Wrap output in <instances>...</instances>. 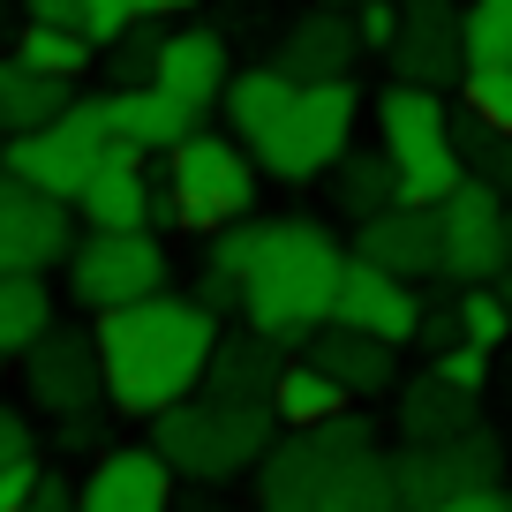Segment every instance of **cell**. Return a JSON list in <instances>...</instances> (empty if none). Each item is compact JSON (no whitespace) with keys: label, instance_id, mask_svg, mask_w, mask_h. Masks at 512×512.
<instances>
[{"label":"cell","instance_id":"cell-2","mask_svg":"<svg viewBox=\"0 0 512 512\" xmlns=\"http://www.w3.org/2000/svg\"><path fill=\"white\" fill-rule=\"evenodd\" d=\"M347 272V249L317 219H264L249 279H241V324L264 332L272 347H309L317 324H332V294Z\"/></svg>","mask_w":512,"mask_h":512},{"label":"cell","instance_id":"cell-16","mask_svg":"<svg viewBox=\"0 0 512 512\" xmlns=\"http://www.w3.org/2000/svg\"><path fill=\"white\" fill-rule=\"evenodd\" d=\"M76 512H174V467L159 445H106L76 490Z\"/></svg>","mask_w":512,"mask_h":512},{"label":"cell","instance_id":"cell-26","mask_svg":"<svg viewBox=\"0 0 512 512\" xmlns=\"http://www.w3.org/2000/svg\"><path fill=\"white\" fill-rule=\"evenodd\" d=\"M68 98H76V83H53V76H38V68H23L16 53H0V144L46 128Z\"/></svg>","mask_w":512,"mask_h":512},{"label":"cell","instance_id":"cell-21","mask_svg":"<svg viewBox=\"0 0 512 512\" xmlns=\"http://www.w3.org/2000/svg\"><path fill=\"white\" fill-rule=\"evenodd\" d=\"M106 121H113V144H121V151H136V159L159 151V159H166L189 128H204V113L181 106V98L159 91V83H128V91L106 98Z\"/></svg>","mask_w":512,"mask_h":512},{"label":"cell","instance_id":"cell-7","mask_svg":"<svg viewBox=\"0 0 512 512\" xmlns=\"http://www.w3.org/2000/svg\"><path fill=\"white\" fill-rule=\"evenodd\" d=\"M106 151H113L106 98H68L46 128H31V136H8V144H0V174H16V181H31V189L76 204V189L106 166Z\"/></svg>","mask_w":512,"mask_h":512},{"label":"cell","instance_id":"cell-19","mask_svg":"<svg viewBox=\"0 0 512 512\" xmlns=\"http://www.w3.org/2000/svg\"><path fill=\"white\" fill-rule=\"evenodd\" d=\"M354 256H369L377 272H400V279L437 272V204H407V196H392L377 219L354 226Z\"/></svg>","mask_w":512,"mask_h":512},{"label":"cell","instance_id":"cell-5","mask_svg":"<svg viewBox=\"0 0 512 512\" xmlns=\"http://www.w3.org/2000/svg\"><path fill=\"white\" fill-rule=\"evenodd\" d=\"M377 151L392 159L407 204H445L467 181V159L452 144V113L445 91H422V83H392L377 98Z\"/></svg>","mask_w":512,"mask_h":512},{"label":"cell","instance_id":"cell-3","mask_svg":"<svg viewBox=\"0 0 512 512\" xmlns=\"http://www.w3.org/2000/svg\"><path fill=\"white\" fill-rule=\"evenodd\" d=\"M272 400H219V392H189L181 407L151 415V445L174 475L189 482H234L272 452Z\"/></svg>","mask_w":512,"mask_h":512},{"label":"cell","instance_id":"cell-24","mask_svg":"<svg viewBox=\"0 0 512 512\" xmlns=\"http://www.w3.org/2000/svg\"><path fill=\"white\" fill-rule=\"evenodd\" d=\"M279 362H287V347H272L264 332H219V347H211V369L196 392H219V400H272V377Z\"/></svg>","mask_w":512,"mask_h":512},{"label":"cell","instance_id":"cell-12","mask_svg":"<svg viewBox=\"0 0 512 512\" xmlns=\"http://www.w3.org/2000/svg\"><path fill=\"white\" fill-rule=\"evenodd\" d=\"M23 392H31V407H46L53 422L98 415V400H106V377H98V339L76 332V324H53V332L23 354Z\"/></svg>","mask_w":512,"mask_h":512},{"label":"cell","instance_id":"cell-13","mask_svg":"<svg viewBox=\"0 0 512 512\" xmlns=\"http://www.w3.org/2000/svg\"><path fill=\"white\" fill-rule=\"evenodd\" d=\"M392 83H422L445 91L452 76H467V31H460V0H400V31L384 46Z\"/></svg>","mask_w":512,"mask_h":512},{"label":"cell","instance_id":"cell-35","mask_svg":"<svg viewBox=\"0 0 512 512\" xmlns=\"http://www.w3.org/2000/svg\"><path fill=\"white\" fill-rule=\"evenodd\" d=\"M437 377H452L460 384V392H482V384H490V347H467V339H452L445 354H437Z\"/></svg>","mask_w":512,"mask_h":512},{"label":"cell","instance_id":"cell-20","mask_svg":"<svg viewBox=\"0 0 512 512\" xmlns=\"http://www.w3.org/2000/svg\"><path fill=\"white\" fill-rule=\"evenodd\" d=\"M226 76H234V53H226V31H211V23H196V31H166L159 68H151V83L174 91L181 106H196V113H211L226 98Z\"/></svg>","mask_w":512,"mask_h":512},{"label":"cell","instance_id":"cell-44","mask_svg":"<svg viewBox=\"0 0 512 512\" xmlns=\"http://www.w3.org/2000/svg\"><path fill=\"white\" fill-rule=\"evenodd\" d=\"M23 23H76V0H23Z\"/></svg>","mask_w":512,"mask_h":512},{"label":"cell","instance_id":"cell-14","mask_svg":"<svg viewBox=\"0 0 512 512\" xmlns=\"http://www.w3.org/2000/svg\"><path fill=\"white\" fill-rule=\"evenodd\" d=\"M76 249V219L61 196L0 174V272H53Z\"/></svg>","mask_w":512,"mask_h":512},{"label":"cell","instance_id":"cell-48","mask_svg":"<svg viewBox=\"0 0 512 512\" xmlns=\"http://www.w3.org/2000/svg\"><path fill=\"white\" fill-rule=\"evenodd\" d=\"M196 512H226V505H196Z\"/></svg>","mask_w":512,"mask_h":512},{"label":"cell","instance_id":"cell-31","mask_svg":"<svg viewBox=\"0 0 512 512\" xmlns=\"http://www.w3.org/2000/svg\"><path fill=\"white\" fill-rule=\"evenodd\" d=\"M467 68H512V0H467Z\"/></svg>","mask_w":512,"mask_h":512},{"label":"cell","instance_id":"cell-11","mask_svg":"<svg viewBox=\"0 0 512 512\" xmlns=\"http://www.w3.org/2000/svg\"><path fill=\"white\" fill-rule=\"evenodd\" d=\"M400 475V512H422L437 497H460V490H482V482H505V445L497 430H460V437H430V445H407L392 460Z\"/></svg>","mask_w":512,"mask_h":512},{"label":"cell","instance_id":"cell-9","mask_svg":"<svg viewBox=\"0 0 512 512\" xmlns=\"http://www.w3.org/2000/svg\"><path fill=\"white\" fill-rule=\"evenodd\" d=\"M166 272H174V264H166L151 226H136V234H83L76 249H68V294H76V309H91V317L159 294Z\"/></svg>","mask_w":512,"mask_h":512},{"label":"cell","instance_id":"cell-15","mask_svg":"<svg viewBox=\"0 0 512 512\" xmlns=\"http://www.w3.org/2000/svg\"><path fill=\"white\" fill-rule=\"evenodd\" d=\"M332 324L369 332V339H384V347H407V339L422 332V294H415V279L377 272L369 256H347L339 294H332Z\"/></svg>","mask_w":512,"mask_h":512},{"label":"cell","instance_id":"cell-42","mask_svg":"<svg viewBox=\"0 0 512 512\" xmlns=\"http://www.w3.org/2000/svg\"><path fill=\"white\" fill-rule=\"evenodd\" d=\"M23 512H76V490H68L61 475H46V482L31 490V505H23Z\"/></svg>","mask_w":512,"mask_h":512},{"label":"cell","instance_id":"cell-45","mask_svg":"<svg viewBox=\"0 0 512 512\" xmlns=\"http://www.w3.org/2000/svg\"><path fill=\"white\" fill-rule=\"evenodd\" d=\"M181 8H196V0H136V16H181Z\"/></svg>","mask_w":512,"mask_h":512},{"label":"cell","instance_id":"cell-8","mask_svg":"<svg viewBox=\"0 0 512 512\" xmlns=\"http://www.w3.org/2000/svg\"><path fill=\"white\" fill-rule=\"evenodd\" d=\"M354 121H362V91H354V76L302 83V98H294V113L279 121V136L256 151V174H272V181L332 174V166L354 151Z\"/></svg>","mask_w":512,"mask_h":512},{"label":"cell","instance_id":"cell-43","mask_svg":"<svg viewBox=\"0 0 512 512\" xmlns=\"http://www.w3.org/2000/svg\"><path fill=\"white\" fill-rule=\"evenodd\" d=\"M482 181H497V189L512 196V136H497V144H490V159H482Z\"/></svg>","mask_w":512,"mask_h":512},{"label":"cell","instance_id":"cell-6","mask_svg":"<svg viewBox=\"0 0 512 512\" xmlns=\"http://www.w3.org/2000/svg\"><path fill=\"white\" fill-rule=\"evenodd\" d=\"M362 452H377V430L362 415H332L317 430H287L272 437V452L256 460V505L264 512H317L332 497V482L347 475Z\"/></svg>","mask_w":512,"mask_h":512},{"label":"cell","instance_id":"cell-41","mask_svg":"<svg viewBox=\"0 0 512 512\" xmlns=\"http://www.w3.org/2000/svg\"><path fill=\"white\" fill-rule=\"evenodd\" d=\"M196 302H204L211 317H226V309H241V287H234L226 272H211V264H204V287H196Z\"/></svg>","mask_w":512,"mask_h":512},{"label":"cell","instance_id":"cell-47","mask_svg":"<svg viewBox=\"0 0 512 512\" xmlns=\"http://www.w3.org/2000/svg\"><path fill=\"white\" fill-rule=\"evenodd\" d=\"M505 264H512V196H505Z\"/></svg>","mask_w":512,"mask_h":512},{"label":"cell","instance_id":"cell-22","mask_svg":"<svg viewBox=\"0 0 512 512\" xmlns=\"http://www.w3.org/2000/svg\"><path fill=\"white\" fill-rule=\"evenodd\" d=\"M302 354L324 369V377L347 384V400H377V392L400 384V362H392L400 347H384V339H369V332H347V324H317Z\"/></svg>","mask_w":512,"mask_h":512},{"label":"cell","instance_id":"cell-1","mask_svg":"<svg viewBox=\"0 0 512 512\" xmlns=\"http://www.w3.org/2000/svg\"><path fill=\"white\" fill-rule=\"evenodd\" d=\"M98 339V377H106V407L128 422H151L181 407L204 384L211 347H219V317L196 294H144L128 309H106L91 324Z\"/></svg>","mask_w":512,"mask_h":512},{"label":"cell","instance_id":"cell-30","mask_svg":"<svg viewBox=\"0 0 512 512\" xmlns=\"http://www.w3.org/2000/svg\"><path fill=\"white\" fill-rule=\"evenodd\" d=\"M159 46H166L159 16H136V23H128V31L113 38L106 53H98V68H106L113 91H128V83H151V68H159Z\"/></svg>","mask_w":512,"mask_h":512},{"label":"cell","instance_id":"cell-32","mask_svg":"<svg viewBox=\"0 0 512 512\" xmlns=\"http://www.w3.org/2000/svg\"><path fill=\"white\" fill-rule=\"evenodd\" d=\"M452 317H460V339L467 347H505L512 339V309H505V294L497 287H460V302H452Z\"/></svg>","mask_w":512,"mask_h":512},{"label":"cell","instance_id":"cell-39","mask_svg":"<svg viewBox=\"0 0 512 512\" xmlns=\"http://www.w3.org/2000/svg\"><path fill=\"white\" fill-rule=\"evenodd\" d=\"M23 452H38V437H31V415L0 400V467H8V460H23Z\"/></svg>","mask_w":512,"mask_h":512},{"label":"cell","instance_id":"cell-46","mask_svg":"<svg viewBox=\"0 0 512 512\" xmlns=\"http://www.w3.org/2000/svg\"><path fill=\"white\" fill-rule=\"evenodd\" d=\"M490 287H497V294H505V309H512V264H505V272H497V279H490Z\"/></svg>","mask_w":512,"mask_h":512},{"label":"cell","instance_id":"cell-37","mask_svg":"<svg viewBox=\"0 0 512 512\" xmlns=\"http://www.w3.org/2000/svg\"><path fill=\"white\" fill-rule=\"evenodd\" d=\"M38 482H46V460H38V452L8 460V467H0V512H23V505H31V490H38Z\"/></svg>","mask_w":512,"mask_h":512},{"label":"cell","instance_id":"cell-4","mask_svg":"<svg viewBox=\"0 0 512 512\" xmlns=\"http://www.w3.org/2000/svg\"><path fill=\"white\" fill-rule=\"evenodd\" d=\"M256 211V159L219 136V128H189L166 151L159 196H151V226H181V234H219V226Z\"/></svg>","mask_w":512,"mask_h":512},{"label":"cell","instance_id":"cell-36","mask_svg":"<svg viewBox=\"0 0 512 512\" xmlns=\"http://www.w3.org/2000/svg\"><path fill=\"white\" fill-rule=\"evenodd\" d=\"M392 31H400V0H354V38H362V53H384Z\"/></svg>","mask_w":512,"mask_h":512},{"label":"cell","instance_id":"cell-25","mask_svg":"<svg viewBox=\"0 0 512 512\" xmlns=\"http://www.w3.org/2000/svg\"><path fill=\"white\" fill-rule=\"evenodd\" d=\"M347 384L339 377H324L309 354H287L279 362V377H272V415H279V430H317V422H332V415H347Z\"/></svg>","mask_w":512,"mask_h":512},{"label":"cell","instance_id":"cell-33","mask_svg":"<svg viewBox=\"0 0 512 512\" xmlns=\"http://www.w3.org/2000/svg\"><path fill=\"white\" fill-rule=\"evenodd\" d=\"M460 91H467V113H475L482 128L512 136V68H467Z\"/></svg>","mask_w":512,"mask_h":512},{"label":"cell","instance_id":"cell-18","mask_svg":"<svg viewBox=\"0 0 512 512\" xmlns=\"http://www.w3.org/2000/svg\"><path fill=\"white\" fill-rule=\"evenodd\" d=\"M151 196H159V181L144 174V159L113 144L106 166L76 189V204H68V211L83 219V234H136V226H151Z\"/></svg>","mask_w":512,"mask_h":512},{"label":"cell","instance_id":"cell-23","mask_svg":"<svg viewBox=\"0 0 512 512\" xmlns=\"http://www.w3.org/2000/svg\"><path fill=\"white\" fill-rule=\"evenodd\" d=\"M482 422V392H460L452 377H437V369H422V377L400 384V430L407 445H430V437H460Z\"/></svg>","mask_w":512,"mask_h":512},{"label":"cell","instance_id":"cell-10","mask_svg":"<svg viewBox=\"0 0 512 512\" xmlns=\"http://www.w3.org/2000/svg\"><path fill=\"white\" fill-rule=\"evenodd\" d=\"M505 272V189L467 174L437 204V279L452 287H490Z\"/></svg>","mask_w":512,"mask_h":512},{"label":"cell","instance_id":"cell-28","mask_svg":"<svg viewBox=\"0 0 512 512\" xmlns=\"http://www.w3.org/2000/svg\"><path fill=\"white\" fill-rule=\"evenodd\" d=\"M16 61L38 68V76H53V83H83L98 68V53H91V38H83L76 23H23L16 31Z\"/></svg>","mask_w":512,"mask_h":512},{"label":"cell","instance_id":"cell-29","mask_svg":"<svg viewBox=\"0 0 512 512\" xmlns=\"http://www.w3.org/2000/svg\"><path fill=\"white\" fill-rule=\"evenodd\" d=\"M392 196H400V174H392V159H384V151H347V159L332 166V204L347 211L354 226L377 219Z\"/></svg>","mask_w":512,"mask_h":512},{"label":"cell","instance_id":"cell-27","mask_svg":"<svg viewBox=\"0 0 512 512\" xmlns=\"http://www.w3.org/2000/svg\"><path fill=\"white\" fill-rule=\"evenodd\" d=\"M53 332V294L38 272H0V362H23Z\"/></svg>","mask_w":512,"mask_h":512},{"label":"cell","instance_id":"cell-34","mask_svg":"<svg viewBox=\"0 0 512 512\" xmlns=\"http://www.w3.org/2000/svg\"><path fill=\"white\" fill-rule=\"evenodd\" d=\"M128 23H136V0H76V31L91 38V53H106Z\"/></svg>","mask_w":512,"mask_h":512},{"label":"cell","instance_id":"cell-17","mask_svg":"<svg viewBox=\"0 0 512 512\" xmlns=\"http://www.w3.org/2000/svg\"><path fill=\"white\" fill-rule=\"evenodd\" d=\"M362 61V38H354V16L339 8V0H317V8H302V16L287 23V38L272 46V68L294 83H324V76H347V68Z\"/></svg>","mask_w":512,"mask_h":512},{"label":"cell","instance_id":"cell-40","mask_svg":"<svg viewBox=\"0 0 512 512\" xmlns=\"http://www.w3.org/2000/svg\"><path fill=\"white\" fill-rule=\"evenodd\" d=\"M422 347H430V354H445L452 347V339H460V317H452V309H430V302H422Z\"/></svg>","mask_w":512,"mask_h":512},{"label":"cell","instance_id":"cell-38","mask_svg":"<svg viewBox=\"0 0 512 512\" xmlns=\"http://www.w3.org/2000/svg\"><path fill=\"white\" fill-rule=\"evenodd\" d=\"M422 512H512V490L505 482H482V490H460V497H437Z\"/></svg>","mask_w":512,"mask_h":512}]
</instances>
